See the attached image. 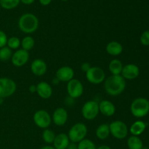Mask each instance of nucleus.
Returning <instances> with one entry per match:
<instances>
[{"instance_id":"obj_1","label":"nucleus","mask_w":149,"mask_h":149,"mask_svg":"<svg viewBox=\"0 0 149 149\" xmlns=\"http://www.w3.org/2000/svg\"><path fill=\"white\" fill-rule=\"evenodd\" d=\"M104 88L109 95H119L126 88V80L121 75H111L105 79Z\"/></svg>"},{"instance_id":"obj_2","label":"nucleus","mask_w":149,"mask_h":149,"mask_svg":"<svg viewBox=\"0 0 149 149\" xmlns=\"http://www.w3.org/2000/svg\"><path fill=\"white\" fill-rule=\"evenodd\" d=\"M39 19L32 13H25L18 20V27L25 33H32L39 27Z\"/></svg>"},{"instance_id":"obj_3","label":"nucleus","mask_w":149,"mask_h":149,"mask_svg":"<svg viewBox=\"0 0 149 149\" xmlns=\"http://www.w3.org/2000/svg\"><path fill=\"white\" fill-rule=\"evenodd\" d=\"M130 111L136 118H143L149 113V100L145 97H138L132 102Z\"/></svg>"},{"instance_id":"obj_4","label":"nucleus","mask_w":149,"mask_h":149,"mask_svg":"<svg viewBox=\"0 0 149 149\" xmlns=\"http://www.w3.org/2000/svg\"><path fill=\"white\" fill-rule=\"evenodd\" d=\"M87 127L84 123H77L73 125L68 131V136L70 142L78 143L85 139L87 135Z\"/></svg>"},{"instance_id":"obj_5","label":"nucleus","mask_w":149,"mask_h":149,"mask_svg":"<svg viewBox=\"0 0 149 149\" xmlns=\"http://www.w3.org/2000/svg\"><path fill=\"white\" fill-rule=\"evenodd\" d=\"M110 134L118 140L125 139L128 135V127L124 122L120 120H116L112 122L109 125Z\"/></svg>"},{"instance_id":"obj_6","label":"nucleus","mask_w":149,"mask_h":149,"mask_svg":"<svg viewBox=\"0 0 149 149\" xmlns=\"http://www.w3.org/2000/svg\"><path fill=\"white\" fill-rule=\"evenodd\" d=\"M17 85L15 81L7 77L0 78V98H6L13 95L16 91Z\"/></svg>"},{"instance_id":"obj_7","label":"nucleus","mask_w":149,"mask_h":149,"mask_svg":"<svg viewBox=\"0 0 149 149\" xmlns=\"http://www.w3.org/2000/svg\"><path fill=\"white\" fill-rule=\"evenodd\" d=\"M99 103L95 100H89L81 108V114L86 120H93L98 116Z\"/></svg>"},{"instance_id":"obj_8","label":"nucleus","mask_w":149,"mask_h":149,"mask_svg":"<svg viewBox=\"0 0 149 149\" xmlns=\"http://www.w3.org/2000/svg\"><path fill=\"white\" fill-rule=\"evenodd\" d=\"M86 79L93 84H100L106 79V73L98 66H91L86 72Z\"/></svg>"},{"instance_id":"obj_9","label":"nucleus","mask_w":149,"mask_h":149,"mask_svg":"<svg viewBox=\"0 0 149 149\" xmlns=\"http://www.w3.org/2000/svg\"><path fill=\"white\" fill-rule=\"evenodd\" d=\"M33 120L35 125L41 129H47L51 125L52 118L47 111L41 109L36 111L33 116Z\"/></svg>"},{"instance_id":"obj_10","label":"nucleus","mask_w":149,"mask_h":149,"mask_svg":"<svg viewBox=\"0 0 149 149\" xmlns=\"http://www.w3.org/2000/svg\"><path fill=\"white\" fill-rule=\"evenodd\" d=\"M66 90L69 97L77 99L81 97L84 93V86L79 80L74 78L67 82Z\"/></svg>"},{"instance_id":"obj_11","label":"nucleus","mask_w":149,"mask_h":149,"mask_svg":"<svg viewBox=\"0 0 149 149\" xmlns=\"http://www.w3.org/2000/svg\"><path fill=\"white\" fill-rule=\"evenodd\" d=\"M29 60V53L23 49H17L11 58L12 63L16 67H21L26 65Z\"/></svg>"},{"instance_id":"obj_12","label":"nucleus","mask_w":149,"mask_h":149,"mask_svg":"<svg viewBox=\"0 0 149 149\" xmlns=\"http://www.w3.org/2000/svg\"><path fill=\"white\" fill-rule=\"evenodd\" d=\"M68 113L65 109L62 107L57 108L54 111L52 116V121L57 126H63L68 121Z\"/></svg>"},{"instance_id":"obj_13","label":"nucleus","mask_w":149,"mask_h":149,"mask_svg":"<svg viewBox=\"0 0 149 149\" xmlns=\"http://www.w3.org/2000/svg\"><path fill=\"white\" fill-rule=\"evenodd\" d=\"M140 74V68L137 65L133 63L127 64L123 66L121 76L125 80H133L136 79Z\"/></svg>"},{"instance_id":"obj_14","label":"nucleus","mask_w":149,"mask_h":149,"mask_svg":"<svg viewBox=\"0 0 149 149\" xmlns=\"http://www.w3.org/2000/svg\"><path fill=\"white\" fill-rule=\"evenodd\" d=\"M55 77L63 82H68L74 78V71L71 67L62 66L58 68L55 74Z\"/></svg>"},{"instance_id":"obj_15","label":"nucleus","mask_w":149,"mask_h":149,"mask_svg":"<svg viewBox=\"0 0 149 149\" xmlns=\"http://www.w3.org/2000/svg\"><path fill=\"white\" fill-rule=\"evenodd\" d=\"M31 71L33 75L42 77L47 73V65L42 59H35L31 64Z\"/></svg>"},{"instance_id":"obj_16","label":"nucleus","mask_w":149,"mask_h":149,"mask_svg":"<svg viewBox=\"0 0 149 149\" xmlns=\"http://www.w3.org/2000/svg\"><path fill=\"white\" fill-rule=\"evenodd\" d=\"M99 111L105 116L110 117L116 113V106L111 101L103 100L99 103Z\"/></svg>"},{"instance_id":"obj_17","label":"nucleus","mask_w":149,"mask_h":149,"mask_svg":"<svg viewBox=\"0 0 149 149\" xmlns=\"http://www.w3.org/2000/svg\"><path fill=\"white\" fill-rule=\"evenodd\" d=\"M36 93L42 99H49L52 95V88L49 84L41 81L36 84Z\"/></svg>"},{"instance_id":"obj_18","label":"nucleus","mask_w":149,"mask_h":149,"mask_svg":"<svg viewBox=\"0 0 149 149\" xmlns=\"http://www.w3.org/2000/svg\"><path fill=\"white\" fill-rule=\"evenodd\" d=\"M70 143L68 136L65 133H60L55 136L53 147L55 149H66Z\"/></svg>"},{"instance_id":"obj_19","label":"nucleus","mask_w":149,"mask_h":149,"mask_svg":"<svg viewBox=\"0 0 149 149\" xmlns=\"http://www.w3.org/2000/svg\"><path fill=\"white\" fill-rule=\"evenodd\" d=\"M106 50L107 53L111 56H118L123 52V46L119 42L111 41L107 44Z\"/></svg>"},{"instance_id":"obj_20","label":"nucleus","mask_w":149,"mask_h":149,"mask_svg":"<svg viewBox=\"0 0 149 149\" xmlns=\"http://www.w3.org/2000/svg\"><path fill=\"white\" fill-rule=\"evenodd\" d=\"M146 128V124L141 120H138L134 122L130 127V132L134 136H139L143 133Z\"/></svg>"},{"instance_id":"obj_21","label":"nucleus","mask_w":149,"mask_h":149,"mask_svg":"<svg viewBox=\"0 0 149 149\" xmlns=\"http://www.w3.org/2000/svg\"><path fill=\"white\" fill-rule=\"evenodd\" d=\"M123 66V64L120 60L113 59L109 63V69L112 75H121Z\"/></svg>"},{"instance_id":"obj_22","label":"nucleus","mask_w":149,"mask_h":149,"mask_svg":"<svg viewBox=\"0 0 149 149\" xmlns=\"http://www.w3.org/2000/svg\"><path fill=\"white\" fill-rule=\"evenodd\" d=\"M95 135L98 139L101 141L106 140L109 137L110 134V130H109V125L107 124H102L99 125L96 129Z\"/></svg>"},{"instance_id":"obj_23","label":"nucleus","mask_w":149,"mask_h":149,"mask_svg":"<svg viewBox=\"0 0 149 149\" xmlns=\"http://www.w3.org/2000/svg\"><path fill=\"white\" fill-rule=\"evenodd\" d=\"M127 146L129 149H143V143L138 136L132 135L127 139Z\"/></svg>"},{"instance_id":"obj_24","label":"nucleus","mask_w":149,"mask_h":149,"mask_svg":"<svg viewBox=\"0 0 149 149\" xmlns=\"http://www.w3.org/2000/svg\"><path fill=\"white\" fill-rule=\"evenodd\" d=\"M34 44V39H33L32 36H26L22 39L20 46L22 47V49L29 52V50H31V49L33 47Z\"/></svg>"},{"instance_id":"obj_25","label":"nucleus","mask_w":149,"mask_h":149,"mask_svg":"<svg viewBox=\"0 0 149 149\" xmlns=\"http://www.w3.org/2000/svg\"><path fill=\"white\" fill-rule=\"evenodd\" d=\"M20 0H0V7L5 10H13L20 4Z\"/></svg>"},{"instance_id":"obj_26","label":"nucleus","mask_w":149,"mask_h":149,"mask_svg":"<svg viewBox=\"0 0 149 149\" xmlns=\"http://www.w3.org/2000/svg\"><path fill=\"white\" fill-rule=\"evenodd\" d=\"M55 136L56 135L55 134V132L48 128L44 130L43 132H42V139H43L44 142L47 144L53 143Z\"/></svg>"},{"instance_id":"obj_27","label":"nucleus","mask_w":149,"mask_h":149,"mask_svg":"<svg viewBox=\"0 0 149 149\" xmlns=\"http://www.w3.org/2000/svg\"><path fill=\"white\" fill-rule=\"evenodd\" d=\"M13 52L12 49H10L7 46L0 48V61H7L11 59Z\"/></svg>"},{"instance_id":"obj_28","label":"nucleus","mask_w":149,"mask_h":149,"mask_svg":"<svg viewBox=\"0 0 149 149\" xmlns=\"http://www.w3.org/2000/svg\"><path fill=\"white\" fill-rule=\"evenodd\" d=\"M78 149H97L95 144L90 139H84L77 143Z\"/></svg>"},{"instance_id":"obj_29","label":"nucleus","mask_w":149,"mask_h":149,"mask_svg":"<svg viewBox=\"0 0 149 149\" xmlns=\"http://www.w3.org/2000/svg\"><path fill=\"white\" fill-rule=\"evenodd\" d=\"M21 41L18 37L12 36L7 39V46L11 49H17L20 47Z\"/></svg>"},{"instance_id":"obj_30","label":"nucleus","mask_w":149,"mask_h":149,"mask_svg":"<svg viewBox=\"0 0 149 149\" xmlns=\"http://www.w3.org/2000/svg\"><path fill=\"white\" fill-rule=\"evenodd\" d=\"M140 41H141V45L143 46H149V31H145L141 34Z\"/></svg>"},{"instance_id":"obj_31","label":"nucleus","mask_w":149,"mask_h":149,"mask_svg":"<svg viewBox=\"0 0 149 149\" xmlns=\"http://www.w3.org/2000/svg\"><path fill=\"white\" fill-rule=\"evenodd\" d=\"M7 39H8V38H7L5 32L0 30V48L7 46Z\"/></svg>"},{"instance_id":"obj_32","label":"nucleus","mask_w":149,"mask_h":149,"mask_svg":"<svg viewBox=\"0 0 149 149\" xmlns=\"http://www.w3.org/2000/svg\"><path fill=\"white\" fill-rule=\"evenodd\" d=\"M91 68V65H90V64L89 63L87 62H85V63H83L81 65V71H83V72L86 73L87 71H88L90 68Z\"/></svg>"},{"instance_id":"obj_33","label":"nucleus","mask_w":149,"mask_h":149,"mask_svg":"<svg viewBox=\"0 0 149 149\" xmlns=\"http://www.w3.org/2000/svg\"><path fill=\"white\" fill-rule=\"evenodd\" d=\"M66 149H78V146H77V143L70 142L69 145L68 146Z\"/></svg>"},{"instance_id":"obj_34","label":"nucleus","mask_w":149,"mask_h":149,"mask_svg":"<svg viewBox=\"0 0 149 149\" xmlns=\"http://www.w3.org/2000/svg\"><path fill=\"white\" fill-rule=\"evenodd\" d=\"M39 3L43 6H47L51 3L52 0H39Z\"/></svg>"},{"instance_id":"obj_35","label":"nucleus","mask_w":149,"mask_h":149,"mask_svg":"<svg viewBox=\"0 0 149 149\" xmlns=\"http://www.w3.org/2000/svg\"><path fill=\"white\" fill-rule=\"evenodd\" d=\"M29 90L31 93H36V85H34V84H31V85H30V87H29Z\"/></svg>"},{"instance_id":"obj_36","label":"nucleus","mask_w":149,"mask_h":149,"mask_svg":"<svg viewBox=\"0 0 149 149\" xmlns=\"http://www.w3.org/2000/svg\"><path fill=\"white\" fill-rule=\"evenodd\" d=\"M20 2H22L23 4H26V5H29V4H33L35 1V0H20Z\"/></svg>"},{"instance_id":"obj_37","label":"nucleus","mask_w":149,"mask_h":149,"mask_svg":"<svg viewBox=\"0 0 149 149\" xmlns=\"http://www.w3.org/2000/svg\"><path fill=\"white\" fill-rule=\"evenodd\" d=\"M97 149H111V148L110 146H109L107 145H101L100 146L97 147Z\"/></svg>"},{"instance_id":"obj_38","label":"nucleus","mask_w":149,"mask_h":149,"mask_svg":"<svg viewBox=\"0 0 149 149\" xmlns=\"http://www.w3.org/2000/svg\"><path fill=\"white\" fill-rule=\"evenodd\" d=\"M40 149H55L53 146H45L42 147Z\"/></svg>"},{"instance_id":"obj_39","label":"nucleus","mask_w":149,"mask_h":149,"mask_svg":"<svg viewBox=\"0 0 149 149\" xmlns=\"http://www.w3.org/2000/svg\"><path fill=\"white\" fill-rule=\"evenodd\" d=\"M59 82H60V81L56 78V77H55V78L53 79V81H52V83H53L54 84H58Z\"/></svg>"},{"instance_id":"obj_40","label":"nucleus","mask_w":149,"mask_h":149,"mask_svg":"<svg viewBox=\"0 0 149 149\" xmlns=\"http://www.w3.org/2000/svg\"><path fill=\"white\" fill-rule=\"evenodd\" d=\"M61 1H68V0H61Z\"/></svg>"}]
</instances>
